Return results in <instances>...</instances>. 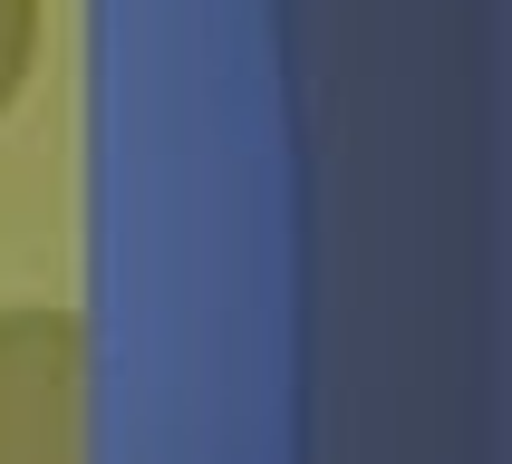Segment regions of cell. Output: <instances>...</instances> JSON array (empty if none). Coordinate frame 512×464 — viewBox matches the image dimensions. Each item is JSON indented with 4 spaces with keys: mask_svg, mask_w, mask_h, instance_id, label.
<instances>
[{
    "mask_svg": "<svg viewBox=\"0 0 512 464\" xmlns=\"http://www.w3.org/2000/svg\"><path fill=\"white\" fill-rule=\"evenodd\" d=\"M0 464H87V339L78 310H0Z\"/></svg>",
    "mask_w": 512,
    "mask_h": 464,
    "instance_id": "6da1fadb",
    "label": "cell"
},
{
    "mask_svg": "<svg viewBox=\"0 0 512 464\" xmlns=\"http://www.w3.org/2000/svg\"><path fill=\"white\" fill-rule=\"evenodd\" d=\"M39 39H49V0H0V116L39 78Z\"/></svg>",
    "mask_w": 512,
    "mask_h": 464,
    "instance_id": "7a4b0ae2",
    "label": "cell"
}]
</instances>
